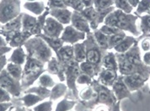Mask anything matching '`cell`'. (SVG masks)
<instances>
[{
	"label": "cell",
	"instance_id": "obj_1",
	"mask_svg": "<svg viewBox=\"0 0 150 111\" xmlns=\"http://www.w3.org/2000/svg\"><path fill=\"white\" fill-rule=\"evenodd\" d=\"M25 46L29 53V56H31L41 63L49 62L52 57V49L39 36L28 40L25 43Z\"/></svg>",
	"mask_w": 150,
	"mask_h": 111
},
{
	"label": "cell",
	"instance_id": "obj_2",
	"mask_svg": "<svg viewBox=\"0 0 150 111\" xmlns=\"http://www.w3.org/2000/svg\"><path fill=\"white\" fill-rule=\"evenodd\" d=\"M84 44L86 47V62L93 64L98 69L100 70L105 53H102V49L97 45L91 32L87 34V39L84 41Z\"/></svg>",
	"mask_w": 150,
	"mask_h": 111
},
{
	"label": "cell",
	"instance_id": "obj_3",
	"mask_svg": "<svg viewBox=\"0 0 150 111\" xmlns=\"http://www.w3.org/2000/svg\"><path fill=\"white\" fill-rule=\"evenodd\" d=\"M21 14V0H0V23L13 20Z\"/></svg>",
	"mask_w": 150,
	"mask_h": 111
},
{
	"label": "cell",
	"instance_id": "obj_4",
	"mask_svg": "<svg viewBox=\"0 0 150 111\" xmlns=\"http://www.w3.org/2000/svg\"><path fill=\"white\" fill-rule=\"evenodd\" d=\"M114 13L116 14L118 24L117 28L123 31H127L134 36H139L141 32L137 28V20L139 16L137 14H127L120 9H115Z\"/></svg>",
	"mask_w": 150,
	"mask_h": 111
},
{
	"label": "cell",
	"instance_id": "obj_5",
	"mask_svg": "<svg viewBox=\"0 0 150 111\" xmlns=\"http://www.w3.org/2000/svg\"><path fill=\"white\" fill-rule=\"evenodd\" d=\"M116 56L117 60V65H118V71L122 76H127L138 72L149 77L150 67L149 66L137 67L136 65L130 63L129 61H127L124 57L123 54L116 53Z\"/></svg>",
	"mask_w": 150,
	"mask_h": 111
},
{
	"label": "cell",
	"instance_id": "obj_6",
	"mask_svg": "<svg viewBox=\"0 0 150 111\" xmlns=\"http://www.w3.org/2000/svg\"><path fill=\"white\" fill-rule=\"evenodd\" d=\"M42 72L43 63L28 56L23 73V82L26 84H31L37 77L41 76Z\"/></svg>",
	"mask_w": 150,
	"mask_h": 111
},
{
	"label": "cell",
	"instance_id": "obj_7",
	"mask_svg": "<svg viewBox=\"0 0 150 111\" xmlns=\"http://www.w3.org/2000/svg\"><path fill=\"white\" fill-rule=\"evenodd\" d=\"M64 74L67 79V84L70 89L74 91V93H76V86L75 82L77 81L78 77L80 74V69H79V63L74 59L70 61L68 64H66L64 67Z\"/></svg>",
	"mask_w": 150,
	"mask_h": 111
},
{
	"label": "cell",
	"instance_id": "obj_8",
	"mask_svg": "<svg viewBox=\"0 0 150 111\" xmlns=\"http://www.w3.org/2000/svg\"><path fill=\"white\" fill-rule=\"evenodd\" d=\"M60 38L64 43L74 45L80 41H83L86 38V34L76 30L71 25H68L66 27H64Z\"/></svg>",
	"mask_w": 150,
	"mask_h": 111
},
{
	"label": "cell",
	"instance_id": "obj_9",
	"mask_svg": "<svg viewBox=\"0 0 150 111\" xmlns=\"http://www.w3.org/2000/svg\"><path fill=\"white\" fill-rule=\"evenodd\" d=\"M63 30H64L63 25L60 22H58L57 20H55L53 17L48 16L47 18L44 27H43L44 35H47L49 37L59 38L61 36Z\"/></svg>",
	"mask_w": 150,
	"mask_h": 111
},
{
	"label": "cell",
	"instance_id": "obj_10",
	"mask_svg": "<svg viewBox=\"0 0 150 111\" xmlns=\"http://www.w3.org/2000/svg\"><path fill=\"white\" fill-rule=\"evenodd\" d=\"M95 86V89L97 93L98 100L101 104H106L110 106H113L117 102L116 98L113 94L112 90L110 91L108 89V87H105L102 84L96 82V83H93Z\"/></svg>",
	"mask_w": 150,
	"mask_h": 111
},
{
	"label": "cell",
	"instance_id": "obj_11",
	"mask_svg": "<svg viewBox=\"0 0 150 111\" xmlns=\"http://www.w3.org/2000/svg\"><path fill=\"white\" fill-rule=\"evenodd\" d=\"M123 82L127 85L131 92L136 91L141 89L149 79V77L145 76L142 73H134L132 75L122 76Z\"/></svg>",
	"mask_w": 150,
	"mask_h": 111
},
{
	"label": "cell",
	"instance_id": "obj_12",
	"mask_svg": "<svg viewBox=\"0 0 150 111\" xmlns=\"http://www.w3.org/2000/svg\"><path fill=\"white\" fill-rule=\"evenodd\" d=\"M111 88H112L113 94L117 101H121L124 98H130L131 100H132L131 91L128 89L127 85L123 82L122 76L118 77L117 80L114 83Z\"/></svg>",
	"mask_w": 150,
	"mask_h": 111
},
{
	"label": "cell",
	"instance_id": "obj_13",
	"mask_svg": "<svg viewBox=\"0 0 150 111\" xmlns=\"http://www.w3.org/2000/svg\"><path fill=\"white\" fill-rule=\"evenodd\" d=\"M71 25L76 30L83 32L85 34H89L91 32L89 23L80 12H77V11L73 12L71 17Z\"/></svg>",
	"mask_w": 150,
	"mask_h": 111
},
{
	"label": "cell",
	"instance_id": "obj_14",
	"mask_svg": "<svg viewBox=\"0 0 150 111\" xmlns=\"http://www.w3.org/2000/svg\"><path fill=\"white\" fill-rule=\"evenodd\" d=\"M14 80L15 79L8 73L6 70H4L0 72V88L14 94H18L17 84Z\"/></svg>",
	"mask_w": 150,
	"mask_h": 111
},
{
	"label": "cell",
	"instance_id": "obj_15",
	"mask_svg": "<svg viewBox=\"0 0 150 111\" xmlns=\"http://www.w3.org/2000/svg\"><path fill=\"white\" fill-rule=\"evenodd\" d=\"M73 12L70 11L67 8H50V13L49 15H51L52 17H53L55 20L60 22L62 25H68L71 23V17H72Z\"/></svg>",
	"mask_w": 150,
	"mask_h": 111
},
{
	"label": "cell",
	"instance_id": "obj_16",
	"mask_svg": "<svg viewBox=\"0 0 150 111\" xmlns=\"http://www.w3.org/2000/svg\"><path fill=\"white\" fill-rule=\"evenodd\" d=\"M123 56L127 61H129L130 63L136 65L137 67H145L146 66L143 64V61H142V56L140 54V48L137 42L126 53H123Z\"/></svg>",
	"mask_w": 150,
	"mask_h": 111
},
{
	"label": "cell",
	"instance_id": "obj_17",
	"mask_svg": "<svg viewBox=\"0 0 150 111\" xmlns=\"http://www.w3.org/2000/svg\"><path fill=\"white\" fill-rule=\"evenodd\" d=\"M56 55H57V58L59 61V63L62 65V67H64L70 61L74 59V46L67 45V46H62L61 48L56 52Z\"/></svg>",
	"mask_w": 150,
	"mask_h": 111
},
{
	"label": "cell",
	"instance_id": "obj_18",
	"mask_svg": "<svg viewBox=\"0 0 150 111\" xmlns=\"http://www.w3.org/2000/svg\"><path fill=\"white\" fill-rule=\"evenodd\" d=\"M118 78V74L116 71L110 69L100 70L99 73V82L105 87H112V85Z\"/></svg>",
	"mask_w": 150,
	"mask_h": 111
},
{
	"label": "cell",
	"instance_id": "obj_19",
	"mask_svg": "<svg viewBox=\"0 0 150 111\" xmlns=\"http://www.w3.org/2000/svg\"><path fill=\"white\" fill-rule=\"evenodd\" d=\"M48 72L52 74H55L62 81L65 79V74H64V68L61 63L57 60V57H52L50 61L48 62L47 66Z\"/></svg>",
	"mask_w": 150,
	"mask_h": 111
},
{
	"label": "cell",
	"instance_id": "obj_20",
	"mask_svg": "<svg viewBox=\"0 0 150 111\" xmlns=\"http://www.w3.org/2000/svg\"><path fill=\"white\" fill-rule=\"evenodd\" d=\"M137 42L136 38L132 35H126V37L123 39L119 44H117L116 46L113 48V50L116 53L123 54L126 53L129 49L132 47V46Z\"/></svg>",
	"mask_w": 150,
	"mask_h": 111
},
{
	"label": "cell",
	"instance_id": "obj_21",
	"mask_svg": "<svg viewBox=\"0 0 150 111\" xmlns=\"http://www.w3.org/2000/svg\"><path fill=\"white\" fill-rule=\"evenodd\" d=\"M23 8L26 10L31 12L35 15H41L42 14L47 8L45 6L44 3L42 1H35V2H25L23 4Z\"/></svg>",
	"mask_w": 150,
	"mask_h": 111
},
{
	"label": "cell",
	"instance_id": "obj_22",
	"mask_svg": "<svg viewBox=\"0 0 150 111\" xmlns=\"http://www.w3.org/2000/svg\"><path fill=\"white\" fill-rule=\"evenodd\" d=\"M30 35H32L30 32L21 30L13 36V38L8 41V43L12 47H21L23 44L27 41Z\"/></svg>",
	"mask_w": 150,
	"mask_h": 111
},
{
	"label": "cell",
	"instance_id": "obj_23",
	"mask_svg": "<svg viewBox=\"0 0 150 111\" xmlns=\"http://www.w3.org/2000/svg\"><path fill=\"white\" fill-rule=\"evenodd\" d=\"M102 66L105 69L113 70V71H118V65H117V60L115 53L113 52H107L105 53L102 59Z\"/></svg>",
	"mask_w": 150,
	"mask_h": 111
},
{
	"label": "cell",
	"instance_id": "obj_24",
	"mask_svg": "<svg viewBox=\"0 0 150 111\" xmlns=\"http://www.w3.org/2000/svg\"><path fill=\"white\" fill-rule=\"evenodd\" d=\"M37 22V18L30 15L26 13H22V30L27 31L31 34L32 30L35 26V24Z\"/></svg>",
	"mask_w": 150,
	"mask_h": 111
},
{
	"label": "cell",
	"instance_id": "obj_25",
	"mask_svg": "<svg viewBox=\"0 0 150 111\" xmlns=\"http://www.w3.org/2000/svg\"><path fill=\"white\" fill-rule=\"evenodd\" d=\"M39 37H41V39L46 42L49 46V47L52 49L55 52H57L59 49L61 48L62 46H63L64 42L62 41L61 38H54V37H49L47 35H44V34H41V35H37Z\"/></svg>",
	"mask_w": 150,
	"mask_h": 111
},
{
	"label": "cell",
	"instance_id": "obj_26",
	"mask_svg": "<svg viewBox=\"0 0 150 111\" xmlns=\"http://www.w3.org/2000/svg\"><path fill=\"white\" fill-rule=\"evenodd\" d=\"M93 35L97 45L102 49L103 51H106L107 49H109V36L108 35L103 34L99 29L94 30Z\"/></svg>",
	"mask_w": 150,
	"mask_h": 111
},
{
	"label": "cell",
	"instance_id": "obj_27",
	"mask_svg": "<svg viewBox=\"0 0 150 111\" xmlns=\"http://www.w3.org/2000/svg\"><path fill=\"white\" fill-rule=\"evenodd\" d=\"M74 60L79 63L86 61V47L84 42L74 44Z\"/></svg>",
	"mask_w": 150,
	"mask_h": 111
},
{
	"label": "cell",
	"instance_id": "obj_28",
	"mask_svg": "<svg viewBox=\"0 0 150 111\" xmlns=\"http://www.w3.org/2000/svg\"><path fill=\"white\" fill-rule=\"evenodd\" d=\"M79 69L81 73H84L86 75H89V77H94L98 74L99 72H100V70L98 69L96 66H94L93 64L88 63V62H83L79 63Z\"/></svg>",
	"mask_w": 150,
	"mask_h": 111
},
{
	"label": "cell",
	"instance_id": "obj_29",
	"mask_svg": "<svg viewBox=\"0 0 150 111\" xmlns=\"http://www.w3.org/2000/svg\"><path fill=\"white\" fill-rule=\"evenodd\" d=\"M21 29H22V13L13 20L9 21L7 24L4 25L1 30L5 31H12V30H21Z\"/></svg>",
	"mask_w": 150,
	"mask_h": 111
},
{
	"label": "cell",
	"instance_id": "obj_30",
	"mask_svg": "<svg viewBox=\"0 0 150 111\" xmlns=\"http://www.w3.org/2000/svg\"><path fill=\"white\" fill-rule=\"evenodd\" d=\"M25 54L24 52V50L21 47H17L14 50L10 56L9 61L12 63L17 64V65H22L25 62Z\"/></svg>",
	"mask_w": 150,
	"mask_h": 111
},
{
	"label": "cell",
	"instance_id": "obj_31",
	"mask_svg": "<svg viewBox=\"0 0 150 111\" xmlns=\"http://www.w3.org/2000/svg\"><path fill=\"white\" fill-rule=\"evenodd\" d=\"M140 32L143 35H150V14H144L140 17Z\"/></svg>",
	"mask_w": 150,
	"mask_h": 111
},
{
	"label": "cell",
	"instance_id": "obj_32",
	"mask_svg": "<svg viewBox=\"0 0 150 111\" xmlns=\"http://www.w3.org/2000/svg\"><path fill=\"white\" fill-rule=\"evenodd\" d=\"M112 6H115L114 0H93V7L97 11H101Z\"/></svg>",
	"mask_w": 150,
	"mask_h": 111
},
{
	"label": "cell",
	"instance_id": "obj_33",
	"mask_svg": "<svg viewBox=\"0 0 150 111\" xmlns=\"http://www.w3.org/2000/svg\"><path fill=\"white\" fill-rule=\"evenodd\" d=\"M8 73L14 77V79H20L22 74V68L21 65H17L14 63H9L7 66Z\"/></svg>",
	"mask_w": 150,
	"mask_h": 111
},
{
	"label": "cell",
	"instance_id": "obj_34",
	"mask_svg": "<svg viewBox=\"0 0 150 111\" xmlns=\"http://www.w3.org/2000/svg\"><path fill=\"white\" fill-rule=\"evenodd\" d=\"M126 33L123 30H120L116 34L109 36V49H113L117 44L122 41L126 37Z\"/></svg>",
	"mask_w": 150,
	"mask_h": 111
},
{
	"label": "cell",
	"instance_id": "obj_35",
	"mask_svg": "<svg viewBox=\"0 0 150 111\" xmlns=\"http://www.w3.org/2000/svg\"><path fill=\"white\" fill-rule=\"evenodd\" d=\"M116 9H120L127 14H132L133 8L129 4L127 0H114Z\"/></svg>",
	"mask_w": 150,
	"mask_h": 111
},
{
	"label": "cell",
	"instance_id": "obj_36",
	"mask_svg": "<svg viewBox=\"0 0 150 111\" xmlns=\"http://www.w3.org/2000/svg\"><path fill=\"white\" fill-rule=\"evenodd\" d=\"M66 90H67V86L63 83H58V84L55 85L51 92L52 98L53 99H57V98H60L65 93Z\"/></svg>",
	"mask_w": 150,
	"mask_h": 111
},
{
	"label": "cell",
	"instance_id": "obj_37",
	"mask_svg": "<svg viewBox=\"0 0 150 111\" xmlns=\"http://www.w3.org/2000/svg\"><path fill=\"white\" fill-rule=\"evenodd\" d=\"M150 10V0H141L136 8V14L141 15L143 14H149Z\"/></svg>",
	"mask_w": 150,
	"mask_h": 111
},
{
	"label": "cell",
	"instance_id": "obj_38",
	"mask_svg": "<svg viewBox=\"0 0 150 111\" xmlns=\"http://www.w3.org/2000/svg\"><path fill=\"white\" fill-rule=\"evenodd\" d=\"M39 83L41 84V87L44 88H51V87H54L55 85L54 80L48 74H41L39 77Z\"/></svg>",
	"mask_w": 150,
	"mask_h": 111
},
{
	"label": "cell",
	"instance_id": "obj_39",
	"mask_svg": "<svg viewBox=\"0 0 150 111\" xmlns=\"http://www.w3.org/2000/svg\"><path fill=\"white\" fill-rule=\"evenodd\" d=\"M74 101H69L67 99H63L59 104H57L56 111H68L70 110L74 106Z\"/></svg>",
	"mask_w": 150,
	"mask_h": 111
},
{
	"label": "cell",
	"instance_id": "obj_40",
	"mask_svg": "<svg viewBox=\"0 0 150 111\" xmlns=\"http://www.w3.org/2000/svg\"><path fill=\"white\" fill-rule=\"evenodd\" d=\"M117 24H118V20H117V18H116L114 11H112L111 13H110L105 17V19L104 20V25H109V26H112V27L117 28Z\"/></svg>",
	"mask_w": 150,
	"mask_h": 111
},
{
	"label": "cell",
	"instance_id": "obj_41",
	"mask_svg": "<svg viewBox=\"0 0 150 111\" xmlns=\"http://www.w3.org/2000/svg\"><path fill=\"white\" fill-rule=\"evenodd\" d=\"M99 30L102 32L103 34L108 35V36H110V35H114V34H116L117 32H119V31L121 30L118 29V28L109 26V25H101Z\"/></svg>",
	"mask_w": 150,
	"mask_h": 111
},
{
	"label": "cell",
	"instance_id": "obj_42",
	"mask_svg": "<svg viewBox=\"0 0 150 111\" xmlns=\"http://www.w3.org/2000/svg\"><path fill=\"white\" fill-rule=\"evenodd\" d=\"M69 8H73L74 11H77V12H82L85 8L81 0H71Z\"/></svg>",
	"mask_w": 150,
	"mask_h": 111
},
{
	"label": "cell",
	"instance_id": "obj_43",
	"mask_svg": "<svg viewBox=\"0 0 150 111\" xmlns=\"http://www.w3.org/2000/svg\"><path fill=\"white\" fill-rule=\"evenodd\" d=\"M48 8H67L68 6L64 4L63 0H48Z\"/></svg>",
	"mask_w": 150,
	"mask_h": 111
},
{
	"label": "cell",
	"instance_id": "obj_44",
	"mask_svg": "<svg viewBox=\"0 0 150 111\" xmlns=\"http://www.w3.org/2000/svg\"><path fill=\"white\" fill-rule=\"evenodd\" d=\"M41 99V97H39L37 95H34V94H29V95H26L25 97L24 98V101H25V103L27 104L28 106L33 105L35 103L39 102Z\"/></svg>",
	"mask_w": 150,
	"mask_h": 111
},
{
	"label": "cell",
	"instance_id": "obj_45",
	"mask_svg": "<svg viewBox=\"0 0 150 111\" xmlns=\"http://www.w3.org/2000/svg\"><path fill=\"white\" fill-rule=\"evenodd\" d=\"M76 83H79V84H90L92 83V79H91V77H89V75H86L84 73H80L77 78Z\"/></svg>",
	"mask_w": 150,
	"mask_h": 111
},
{
	"label": "cell",
	"instance_id": "obj_46",
	"mask_svg": "<svg viewBox=\"0 0 150 111\" xmlns=\"http://www.w3.org/2000/svg\"><path fill=\"white\" fill-rule=\"evenodd\" d=\"M96 95V92L95 93L94 90L90 88H88V89H85L81 93V98L84 100H89V99H91L92 98H94V96Z\"/></svg>",
	"mask_w": 150,
	"mask_h": 111
},
{
	"label": "cell",
	"instance_id": "obj_47",
	"mask_svg": "<svg viewBox=\"0 0 150 111\" xmlns=\"http://www.w3.org/2000/svg\"><path fill=\"white\" fill-rule=\"evenodd\" d=\"M35 111H52V102H45L34 109Z\"/></svg>",
	"mask_w": 150,
	"mask_h": 111
},
{
	"label": "cell",
	"instance_id": "obj_48",
	"mask_svg": "<svg viewBox=\"0 0 150 111\" xmlns=\"http://www.w3.org/2000/svg\"><path fill=\"white\" fill-rule=\"evenodd\" d=\"M140 46L141 49L143 50L144 52L146 51H150V39L149 38H144L143 41L140 43Z\"/></svg>",
	"mask_w": 150,
	"mask_h": 111
},
{
	"label": "cell",
	"instance_id": "obj_49",
	"mask_svg": "<svg viewBox=\"0 0 150 111\" xmlns=\"http://www.w3.org/2000/svg\"><path fill=\"white\" fill-rule=\"evenodd\" d=\"M34 89L35 93H36L39 96H47L50 93V91L48 90L47 88H44V87H40V88H35L33 89Z\"/></svg>",
	"mask_w": 150,
	"mask_h": 111
},
{
	"label": "cell",
	"instance_id": "obj_50",
	"mask_svg": "<svg viewBox=\"0 0 150 111\" xmlns=\"http://www.w3.org/2000/svg\"><path fill=\"white\" fill-rule=\"evenodd\" d=\"M142 61L144 65L150 67V51L144 52L143 57H142Z\"/></svg>",
	"mask_w": 150,
	"mask_h": 111
},
{
	"label": "cell",
	"instance_id": "obj_51",
	"mask_svg": "<svg viewBox=\"0 0 150 111\" xmlns=\"http://www.w3.org/2000/svg\"><path fill=\"white\" fill-rule=\"evenodd\" d=\"M8 99H9V97L8 95L6 90H4V89L0 88V102L7 101Z\"/></svg>",
	"mask_w": 150,
	"mask_h": 111
},
{
	"label": "cell",
	"instance_id": "obj_52",
	"mask_svg": "<svg viewBox=\"0 0 150 111\" xmlns=\"http://www.w3.org/2000/svg\"><path fill=\"white\" fill-rule=\"evenodd\" d=\"M10 49H11L10 47H8L6 46H0V57L3 56L5 53L8 52L10 51Z\"/></svg>",
	"mask_w": 150,
	"mask_h": 111
},
{
	"label": "cell",
	"instance_id": "obj_53",
	"mask_svg": "<svg viewBox=\"0 0 150 111\" xmlns=\"http://www.w3.org/2000/svg\"><path fill=\"white\" fill-rule=\"evenodd\" d=\"M85 8H89L93 6V0H81Z\"/></svg>",
	"mask_w": 150,
	"mask_h": 111
},
{
	"label": "cell",
	"instance_id": "obj_54",
	"mask_svg": "<svg viewBox=\"0 0 150 111\" xmlns=\"http://www.w3.org/2000/svg\"><path fill=\"white\" fill-rule=\"evenodd\" d=\"M5 64H6V58H5L4 56H3L0 57V72H2V69H3V67H4Z\"/></svg>",
	"mask_w": 150,
	"mask_h": 111
},
{
	"label": "cell",
	"instance_id": "obj_55",
	"mask_svg": "<svg viewBox=\"0 0 150 111\" xmlns=\"http://www.w3.org/2000/svg\"><path fill=\"white\" fill-rule=\"evenodd\" d=\"M127 1H128L130 5L134 8H137V6L138 5L139 2H140L141 0H127Z\"/></svg>",
	"mask_w": 150,
	"mask_h": 111
},
{
	"label": "cell",
	"instance_id": "obj_56",
	"mask_svg": "<svg viewBox=\"0 0 150 111\" xmlns=\"http://www.w3.org/2000/svg\"><path fill=\"white\" fill-rule=\"evenodd\" d=\"M120 105H121V101H117L116 104L112 106V110H111V111H121Z\"/></svg>",
	"mask_w": 150,
	"mask_h": 111
},
{
	"label": "cell",
	"instance_id": "obj_57",
	"mask_svg": "<svg viewBox=\"0 0 150 111\" xmlns=\"http://www.w3.org/2000/svg\"><path fill=\"white\" fill-rule=\"evenodd\" d=\"M8 107V104H0V111H5Z\"/></svg>",
	"mask_w": 150,
	"mask_h": 111
},
{
	"label": "cell",
	"instance_id": "obj_58",
	"mask_svg": "<svg viewBox=\"0 0 150 111\" xmlns=\"http://www.w3.org/2000/svg\"><path fill=\"white\" fill-rule=\"evenodd\" d=\"M6 44H7V42L4 41V38H2V37L0 36V46H5Z\"/></svg>",
	"mask_w": 150,
	"mask_h": 111
},
{
	"label": "cell",
	"instance_id": "obj_59",
	"mask_svg": "<svg viewBox=\"0 0 150 111\" xmlns=\"http://www.w3.org/2000/svg\"><path fill=\"white\" fill-rule=\"evenodd\" d=\"M96 111H108V110L105 107H100V108H98Z\"/></svg>",
	"mask_w": 150,
	"mask_h": 111
},
{
	"label": "cell",
	"instance_id": "obj_60",
	"mask_svg": "<svg viewBox=\"0 0 150 111\" xmlns=\"http://www.w3.org/2000/svg\"><path fill=\"white\" fill-rule=\"evenodd\" d=\"M63 2H64V4L68 6V8H69V5H70V2H71V0H63Z\"/></svg>",
	"mask_w": 150,
	"mask_h": 111
},
{
	"label": "cell",
	"instance_id": "obj_61",
	"mask_svg": "<svg viewBox=\"0 0 150 111\" xmlns=\"http://www.w3.org/2000/svg\"><path fill=\"white\" fill-rule=\"evenodd\" d=\"M26 2H35L36 0H25Z\"/></svg>",
	"mask_w": 150,
	"mask_h": 111
},
{
	"label": "cell",
	"instance_id": "obj_62",
	"mask_svg": "<svg viewBox=\"0 0 150 111\" xmlns=\"http://www.w3.org/2000/svg\"><path fill=\"white\" fill-rule=\"evenodd\" d=\"M17 111H25V110H18Z\"/></svg>",
	"mask_w": 150,
	"mask_h": 111
},
{
	"label": "cell",
	"instance_id": "obj_63",
	"mask_svg": "<svg viewBox=\"0 0 150 111\" xmlns=\"http://www.w3.org/2000/svg\"><path fill=\"white\" fill-rule=\"evenodd\" d=\"M150 14V10H149V14Z\"/></svg>",
	"mask_w": 150,
	"mask_h": 111
},
{
	"label": "cell",
	"instance_id": "obj_64",
	"mask_svg": "<svg viewBox=\"0 0 150 111\" xmlns=\"http://www.w3.org/2000/svg\"><path fill=\"white\" fill-rule=\"evenodd\" d=\"M149 93H150V91H149Z\"/></svg>",
	"mask_w": 150,
	"mask_h": 111
}]
</instances>
